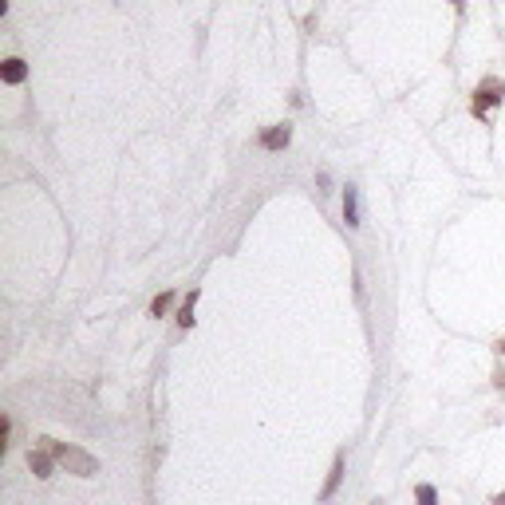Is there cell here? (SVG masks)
Here are the masks:
<instances>
[{
	"label": "cell",
	"mask_w": 505,
	"mask_h": 505,
	"mask_svg": "<svg viewBox=\"0 0 505 505\" xmlns=\"http://www.w3.org/2000/svg\"><path fill=\"white\" fill-rule=\"evenodd\" d=\"M43 446L52 450V458L63 466V470H71V474H79V478H91L95 470H99V462H95L91 454H83V450H76V446H63V442H56V438H43Z\"/></svg>",
	"instance_id": "1"
},
{
	"label": "cell",
	"mask_w": 505,
	"mask_h": 505,
	"mask_svg": "<svg viewBox=\"0 0 505 505\" xmlns=\"http://www.w3.org/2000/svg\"><path fill=\"white\" fill-rule=\"evenodd\" d=\"M501 99H505V83H501V79H481V87L474 91L470 111H474V115H486L489 107H497Z\"/></svg>",
	"instance_id": "2"
},
{
	"label": "cell",
	"mask_w": 505,
	"mask_h": 505,
	"mask_svg": "<svg viewBox=\"0 0 505 505\" xmlns=\"http://www.w3.org/2000/svg\"><path fill=\"white\" fill-rule=\"evenodd\" d=\"M288 138H292L288 127H273V130H265V135H261V142H265L269 150H281V146H288Z\"/></svg>",
	"instance_id": "3"
},
{
	"label": "cell",
	"mask_w": 505,
	"mask_h": 505,
	"mask_svg": "<svg viewBox=\"0 0 505 505\" xmlns=\"http://www.w3.org/2000/svg\"><path fill=\"white\" fill-rule=\"evenodd\" d=\"M343 222H348V225H360V202H355V186H348V194H343Z\"/></svg>",
	"instance_id": "4"
},
{
	"label": "cell",
	"mask_w": 505,
	"mask_h": 505,
	"mask_svg": "<svg viewBox=\"0 0 505 505\" xmlns=\"http://www.w3.org/2000/svg\"><path fill=\"white\" fill-rule=\"evenodd\" d=\"M28 466H32L36 478H52V458L48 454H28Z\"/></svg>",
	"instance_id": "5"
},
{
	"label": "cell",
	"mask_w": 505,
	"mask_h": 505,
	"mask_svg": "<svg viewBox=\"0 0 505 505\" xmlns=\"http://www.w3.org/2000/svg\"><path fill=\"white\" fill-rule=\"evenodd\" d=\"M24 76H28L24 60H16V56H12V60H4V83H20Z\"/></svg>",
	"instance_id": "6"
},
{
	"label": "cell",
	"mask_w": 505,
	"mask_h": 505,
	"mask_svg": "<svg viewBox=\"0 0 505 505\" xmlns=\"http://www.w3.org/2000/svg\"><path fill=\"white\" fill-rule=\"evenodd\" d=\"M340 478H343V458H335L332 474H328V486H324V497H332L335 489H340Z\"/></svg>",
	"instance_id": "7"
},
{
	"label": "cell",
	"mask_w": 505,
	"mask_h": 505,
	"mask_svg": "<svg viewBox=\"0 0 505 505\" xmlns=\"http://www.w3.org/2000/svg\"><path fill=\"white\" fill-rule=\"evenodd\" d=\"M419 505H438V494H434V486H419Z\"/></svg>",
	"instance_id": "8"
},
{
	"label": "cell",
	"mask_w": 505,
	"mask_h": 505,
	"mask_svg": "<svg viewBox=\"0 0 505 505\" xmlns=\"http://www.w3.org/2000/svg\"><path fill=\"white\" fill-rule=\"evenodd\" d=\"M170 300H174V296H170V292H162V296H158V300H155V304H150V312H155V316H162V312H166V308H170Z\"/></svg>",
	"instance_id": "9"
},
{
	"label": "cell",
	"mask_w": 505,
	"mask_h": 505,
	"mask_svg": "<svg viewBox=\"0 0 505 505\" xmlns=\"http://www.w3.org/2000/svg\"><path fill=\"white\" fill-rule=\"evenodd\" d=\"M494 505H505V494H497V497H494Z\"/></svg>",
	"instance_id": "10"
},
{
	"label": "cell",
	"mask_w": 505,
	"mask_h": 505,
	"mask_svg": "<svg viewBox=\"0 0 505 505\" xmlns=\"http://www.w3.org/2000/svg\"><path fill=\"white\" fill-rule=\"evenodd\" d=\"M497 348H501V351H505V340H501V343H497Z\"/></svg>",
	"instance_id": "11"
}]
</instances>
